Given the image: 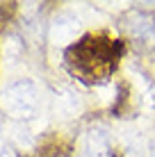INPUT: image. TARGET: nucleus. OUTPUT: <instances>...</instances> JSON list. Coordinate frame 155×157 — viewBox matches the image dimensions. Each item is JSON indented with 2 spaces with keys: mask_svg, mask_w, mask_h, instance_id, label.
<instances>
[{
  "mask_svg": "<svg viewBox=\"0 0 155 157\" xmlns=\"http://www.w3.org/2000/svg\"><path fill=\"white\" fill-rule=\"evenodd\" d=\"M119 57H121L119 41L110 39L105 34L82 36L76 46H71L66 50L71 71L80 75L84 82H96V80L107 78L114 71Z\"/></svg>",
  "mask_w": 155,
  "mask_h": 157,
  "instance_id": "nucleus-1",
  "label": "nucleus"
},
{
  "mask_svg": "<svg viewBox=\"0 0 155 157\" xmlns=\"http://www.w3.org/2000/svg\"><path fill=\"white\" fill-rule=\"evenodd\" d=\"M39 89L32 80H16L0 91V109L14 121H30L39 112Z\"/></svg>",
  "mask_w": 155,
  "mask_h": 157,
  "instance_id": "nucleus-2",
  "label": "nucleus"
},
{
  "mask_svg": "<svg viewBox=\"0 0 155 157\" xmlns=\"http://www.w3.org/2000/svg\"><path fill=\"white\" fill-rule=\"evenodd\" d=\"M78 32H80V23H78L76 16L62 14V16L55 18V23L50 28V39L55 43H60V46H66V43H73Z\"/></svg>",
  "mask_w": 155,
  "mask_h": 157,
  "instance_id": "nucleus-3",
  "label": "nucleus"
},
{
  "mask_svg": "<svg viewBox=\"0 0 155 157\" xmlns=\"http://www.w3.org/2000/svg\"><path fill=\"white\" fill-rule=\"evenodd\" d=\"M80 157H110V146L107 139L100 132H89L82 144V153Z\"/></svg>",
  "mask_w": 155,
  "mask_h": 157,
  "instance_id": "nucleus-4",
  "label": "nucleus"
},
{
  "mask_svg": "<svg viewBox=\"0 0 155 157\" xmlns=\"http://www.w3.org/2000/svg\"><path fill=\"white\" fill-rule=\"evenodd\" d=\"M5 155V141H2V132H0V157Z\"/></svg>",
  "mask_w": 155,
  "mask_h": 157,
  "instance_id": "nucleus-5",
  "label": "nucleus"
},
{
  "mask_svg": "<svg viewBox=\"0 0 155 157\" xmlns=\"http://www.w3.org/2000/svg\"><path fill=\"white\" fill-rule=\"evenodd\" d=\"M151 157H155V139L151 141Z\"/></svg>",
  "mask_w": 155,
  "mask_h": 157,
  "instance_id": "nucleus-6",
  "label": "nucleus"
}]
</instances>
